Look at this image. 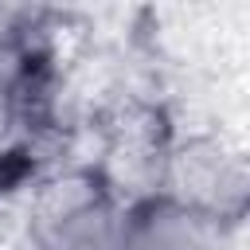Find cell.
<instances>
[{
	"instance_id": "obj_1",
	"label": "cell",
	"mask_w": 250,
	"mask_h": 250,
	"mask_svg": "<svg viewBox=\"0 0 250 250\" xmlns=\"http://www.w3.org/2000/svg\"><path fill=\"white\" fill-rule=\"evenodd\" d=\"M121 195L98 164L47 172L31 191V250H117Z\"/></svg>"
},
{
	"instance_id": "obj_2",
	"label": "cell",
	"mask_w": 250,
	"mask_h": 250,
	"mask_svg": "<svg viewBox=\"0 0 250 250\" xmlns=\"http://www.w3.org/2000/svg\"><path fill=\"white\" fill-rule=\"evenodd\" d=\"M156 188L203 215L219 234L242 227L250 203V172L242 152L219 133H180L168 137Z\"/></svg>"
},
{
	"instance_id": "obj_3",
	"label": "cell",
	"mask_w": 250,
	"mask_h": 250,
	"mask_svg": "<svg viewBox=\"0 0 250 250\" xmlns=\"http://www.w3.org/2000/svg\"><path fill=\"white\" fill-rule=\"evenodd\" d=\"M219 242L223 234L203 215L160 188L121 199L117 250H219Z\"/></svg>"
}]
</instances>
